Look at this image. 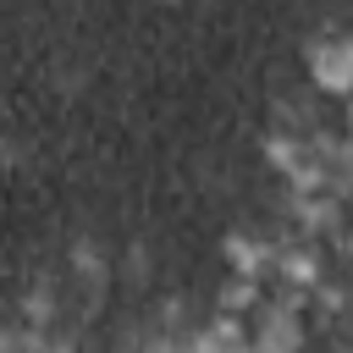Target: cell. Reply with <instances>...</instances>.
Here are the masks:
<instances>
[{"mask_svg": "<svg viewBox=\"0 0 353 353\" xmlns=\"http://www.w3.org/2000/svg\"><path fill=\"white\" fill-rule=\"evenodd\" d=\"M254 353H298L303 347V309L292 298H270L254 303V325L243 331Z\"/></svg>", "mask_w": 353, "mask_h": 353, "instance_id": "6da1fadb", "label": "cell"}, {"mask_svg": "<svg viewBox=\"0 0 353 353\" xmlns=\"http://www.w3.org/2000/svg\"><path fill=\"white\" fill-rule=\"evenodd\" d=\"M303 66H309V83L320 94H353V33H342V28L320 33L303 50Z\"/></svg>", "mask_w": 353, "mask_h": 353, "instance_id": "7a4b0ae2", "label": "cell"}, {"mask_svg": "<svg viewBox=\"0 0 353 353\" xmlns=\"http://www.w3.org/2000/svg\"><path fill=\"white\" fill-rule=\"evenodd\" d=\"M276 248H281V243H276L265 226H243V232L226 237V259L237 265V276H259V270H270Z\"/></svg>", "mask_w": 353, "mask_h": 353, "instance_id": "3957f363", "label": "cell"}, {"mask_svg": "<svg viewBox=\"0 0 353 353\" xmlns=\"http://www.w3.org/2000/svg\"><path fill=\"white\" fill-rule=\"evenodd\" d=\"M121 353H176V347H171V342H160V336H149V331H143V336H138V342H132V347H121Z\"/></svg>", "mask_w": 353, "mask_h": 353, "instance_id": "277c9868", "label": "cell"}, {"mask_svg": "<svg viewBox=\"0 0 353 353\" xmlns=\"http://www.w3.org/2000/svg\"><path fill=\"white\" fill-rule=\"evenodd\" d=\"M342 99H347V110H342V127L353 132V94H342Z\"/></svg>", "mask_w": 353, "mask_h": 353, "instance_id": "5b68a950", "label": "cell"}]
</instances>
